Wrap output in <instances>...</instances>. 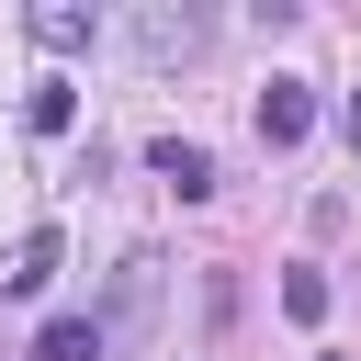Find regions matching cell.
Segmentation results:
<instances>
[{
  "label": "cell",
  "instance_id": "30bf717a",
  "mask_svg": "<svg viewBox=\"0 0 361 361\" xmlns=\"http://www.w3.org/2000/svg\"><path fill=\"white\" fill-rule=\"evenodd\" d=\"M350 147H361V102H350Z\"/></svg>",
  "mask_w": 361,
  "mask_h": 361
},
{
  "label": "cell",
  "instance_id": "3957f363",
  "mask_svg": "<svg viewBox=\"0 0 361 361\" xmlns=\"http://www.w3.org/2000/svg\"><path fill=\"white\" fill-rule=\"evenodd\" d=\"M147 158H158V180H169L180 203H203V192H214V158H203V147H180V135H158Z\"/></svg>",
  "mask_w": 361,
  "mask_h": 361
},
{
  "label": "cell",
  "instance_id": "52a82bcc",
  "mask_svg": "<svg viewBox=\"0 0 361 361\" xmlns=\"http://www.w3.org/2000/svg\"><path fill=\"white\" fill-rule=\"evenodd\" d=\"M147 305H158V259H147V248H135V259H124V271H113V316H147Z\"/></svg>",
  "mask_w": 361,
  "mask_h": 361
},
{
  "label": "cell",
  "instance_id": "9c48e42d",
  "mask_svg": "<svg viewBox=\"0 0 361 361\" xmlns=\"http://www.w3.org/2000/svg\"><path fill=\"white\" fill-rule=\"evenodd\" d=\"M34 34H45V45H90L102 23H90V11H34Z\"/></svg>",
  "mask_w": 361,
  "mask_h": 361
},
{
  "label": "cell",
  "instance_id": "8992f818",
  "mask_svg": "<svg viewBox=\"0 0 361 361\" xmlns=\"http://www.w3.org/2000/svg\"><path fill=\"white\" fill-rule=\"evenodd\" d=\"M23 124H34V135H68V124H79V90H68V79H34Z\"/></svg>",
  "mask_w": 361,
  "mask_h": 361
},
{
  "label": "cell",
  "instance_id": "6da1fadb",
  "mask_svg": "<svg viewBox=\"0 0 361 361\" xmlns=\"http://www.w3.org/2000/svg\"><path fill=\"white\" fill-rule=\"evenodd\" d=\"M305 124H316L305 79H271V90H259V147H305Z\"/></svg>",
  "mask_w": 361,
  "mask_h": 361
},
{
  "label": "cell",
  "instance_id": "5b68a950",
  "mask_svg": "<svg viewBox=\"0 0 361 361\" xmlns=\"http://www.w3.org/2000/svg\"><path fill=\"white\" fill-rule=\"evenodd\" d=\"M56 282V226H34L23 248H11V271H0V293H45Z\"/></svg>",
  "mask_w": 361,
  "mask_h": 361
},
{
  "label": "cell",
  "instance_id": "7a4b0ae2",
  "mask_svg": "<svg viewBox=\"0 0 361 361\" xmlns=\"http://www.w3.org/2000/svg\"><path fill=\"white\" fill-rule=\"evenodd\" d=\"M124 34H135V56H192L203 45V11H135Z\"/></svg>",
  "mask_w": 361,
  "mask_h": 361
},
{
  "label": "cell",
  "instance_id": "277c9868",
  "mask_svg": "<svg viewBox=\"0 0 361 361\" xmlns=\"http://www.w3.org/2000/svg\"><path fill=\"white\" fill-rule=\"evenodd\" d=\"M34 361H102V316H45L34 327Z\"/></svg>",
  "mask_w": 361,
  "mask_h": 361
},
{
  "label": "cell",
  "instance_id": "ba28073f",
  "mask_svg": "<svg viewBox=\"0 0 361 361\" xmlns=\"http://www.w3.org/2000/svg\"><path fill=\"white\" fill-rule=\"evenodd\" d=\"M282 316H293V327H316V316H327V282H316V271H293V282H282Z\"/></svg>",
  "mask_w": 361,
  "mask_h": 361
}]
</instances>
